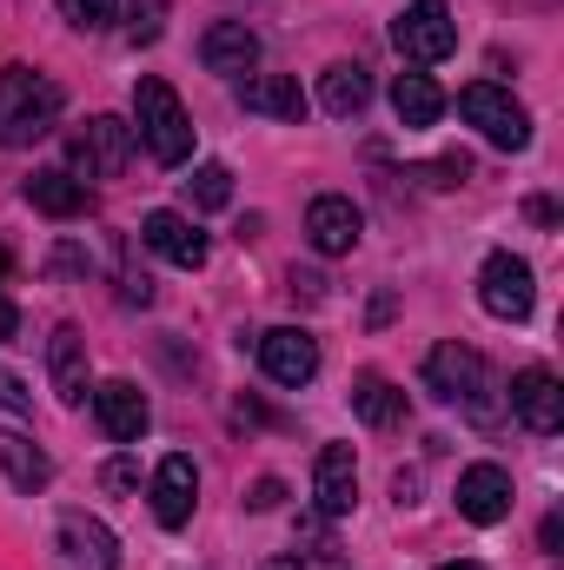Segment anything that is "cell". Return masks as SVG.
<instances>
[{"instance_id":"1","label":"cell","mask_w":564,"mask_h":570,"mask_svg":"<svg viewBox=\"0 0 564 570\" xmlns=\"http://www.w3.org/2000/svg\"><path fill=\"white\" fill-rule=\"evenodd\" d=\"M425 385H431V399L458 405V412H465V419H478V425H492V419H498L492 365H485L471 345H458V338H445V345H431V352H425Z\"/></svg>"},{"instance_id":"2","label":"cell","mask_w":564,"mask_h":570,"mask_svg":"<svg viewBox=\"0 0 564 570\" xmlns=\"http://www.w3.org/2000/svg\"><path fill=\"white\" fill-rule=\"evenodd\" d=\"M60 107H67V94H60L47 73L7 67V73H0V146L47 140V134L60 127Z\"/></svg>"},{"instance_id":"3","label":"cell","mask_w":564,"mask_h":570,"mask_svg":"<svg viewBox=\"0 0 564 570\" xmlns=\"http://www.w3.org/2000/svg\"><path fill=\"white\" fill-rule=\"evenodd\" d=\"M134 127H140V146L159 166H186L193 159V120H186L179 94L159 73H146L140 87H134Z\"/></svg>"},{"instance_id":"4","label":"cell","mask_w":564,"mask_h":570,"mask_svg":"<svg viewBox=\"0 0 564 570\" xmlns=\"http://www.w3.org/2000/svg\"><path fill=\"white\" fill-rule=\"evenodd\" d=\"M127 159H134V127L127 120H114V114H94L74 146H67V173L87 186V179H120L127 173Z\"/></svg>"},{"instance_id":"5","label":"cell","mask_w":564,"mask_h":570,"mask_svg":"<svg viewBox=\"0 0 564 570\" xmlns=\"http://www.w3.org/2000/svg\"><path fill=\"white\" fill-rule=\"evenodd\" d=\"M458 114H465L492 146H505V153H525V146H532V114H525L505 87H492V80L465 87V94H458Z\"/></svg>"},{"instance_id":"6","label":"cell","mask_w":564,"mask_h":570,"mask_svg":"<svg viewBox=\"0 0 564 570\" xmlns=\"http://www.w3.org/2000/svg\"><path fill=\"white\" fill-rule=\"evenodd\" d=\"M392 47L412 60V67H438L451 47H458V20L445 0H412L399 20H392Z\"/></svg>"},{"instance_id":"7","label":"cell","mask_w":564,"mask_h":570,"mask_svg":"<svg viewBox=\"0 0 564 570\" xmlns=\"http://www.w3.org/2000/svg\"><path fill=\"white\" fill-rule=\"evenodd\" d=\"M478 305H485L492 318H505V325H525V318H532V305H538L532 266H525L518 253H492V259H485V273H478Z\"/></svg>"},{"instance_id":"8","label":"cell","mask_w":564,"mask_h":570,"mask_svg":"<svg viewBox=\"0 0 564 570\" xmlns=\"http://www.w3.org/2000/svg\"><path fill=\"white\" fill-rule=\"evenodd\" d=\"M54 570H120V538L100 518L67 511L54 531Z\"/></svg>"},{"instance_id":"9","label":"cell","mask_w":564,"mask_h":570,"mask_svg":"<svg viewBox=\"0 0 564 570\" xmlns=\"http://www.w3.org/2000/svg\"><path fill=\"white\" fill-rule=\"evenodd\" d=\"M260 372H266L273 385H285V392L312 385V379H319V345H312V332H299V325L260 332Z\"/></svg>"},{"instance_id":"10","label":"cell","mask_w":564,"mask_h":570,"mask_svg":"<svg viewBox=\"0 0 564 570\" xmlns=\"http://www.w3.org/2000/svg\"><path fill=\"white\" fill-rule=\"evenodd\" d=\"M312 498H319V518H352V504H359V458H352V444H325L312 458Z\"/></svg>"},{"instance_id":"11","label":"cell","mask_w":564,"mask_h":570,"mask_svg":"<svg viewBox=\"0 0 564 570\" xmlns=\"http://www.w3.org/2000/svg\"><path fill=\"white\" fill-rule=\"evenodd\" d=\"M512 412H518V425L538 431V438H552L564 425V385L545 372V365H525L518 379H512Z\"/></svg>"},{"instance_id":"12","label":"cell","mask_w":564,"mask_h":570,"mask_svg":"<svg viewBox=\"0 0 564 570\" xmlns=\"http://www.w3.org/2000/svg\"><path fill=\"white\" fill-rule=\"evenodd\" d=\"M359 233H366V219H359V206H352V199L319 193V199L305 206V239H312V253L339 259V253H352V246H359Z\"/></svg>"},{"instance_id":"13","label":"cell","mask_w":564,"mask_h":570,"mask_svg":"<svg viewBox=\"0 0 564 570\" xmlns=\"http://www.w3.org/2000/svg\"><path fill=\"white\" fill-rule=\"evenodd\" d=\"M193 504H200V464H193L186 451L159 458V471H153V518H159L166 531H179V524L193 518Z\"/></svg>"},{"instance_id":"14","label":"cell","mask_w":564,"mask_h":570,"mask_svg":"<svg viewBox=\"0 0 564 570\" xmlns=\"http://www.w3.org/2000/svg\"><path fill=\"white\" fill-rule=\"evenodd\" d=\"M94 419H100V431H107L114 444H134V438H146V425H153V405H146V392L134 379H107V385L94 392Z\"/></svg>"},{"instance_id":"15","label":"cell","mask_w":564,"mask_h":570,"mask_svg":"<svg viewBox=\"0 0 564 570\" xmlns=\"http://www.w3.org/2000/svg\"><path fill=\"white\" fill-rule=\"evenodd\" d=\"M458 518H471V524L512 518V471H505V464H471V471H458Z\"/></svg>"},{"instance_id":"16","label":"cell","mask_w":564,"mask_h":570,"mask_svg":"<svg viewBox=\"0 0 564 570\" xmlns=\"http://www.w3.org/2000/svg\"><path fill=\"white\" fill-rule=\"evenodd\" d=\"M140 239L159 253V259H173L179 273H200V266H206V233H200L193 219H179V213H146Z\"/></svg>"},{"instance_id":"17","label":"cell","mask_w":564,"mask_h":570,"mask_svg":"<svg viewBox=\"0 0 564 570\" xmlns=\"http://www.w3.org/2000/svg\"><path fill=\"white\" fill-rule=\"evenodd\" d=\"M200 60H206V73H253L260 67V33L246 20H213L200 33Z\"/></svg>"},{"instance_id":"18","label":"cell","mask_w":564,"mask_h":570,"mask_svg":"<svg viewBox=\"0 0 564 570\" xmlns=\"http://www.w3.org/2000/svg\"><path fill=\"white\" fill-rule=\"evenodd\" d=\"M47 379H54L60 405L87 399V338H80V325H54V338H47Z\"/></svg>"},{"instance_id":"19","label":"cell","mask_w":564,"mask_h":570,"mask_svg":"<svg viewBox=\"0 0 564 570\" xmlns=\"http://www.w3.org/2000/svg\"><path fill=\"white\" fill-rule=\"evenodd\" d=\"M240 107L246 114H266V120H305V94L292 73H260V80H240Z\"/></svg>"},{"instance_id":"20","label":"cell","mask_w":564,"mask_h":570,"mask_svg":"<svg viewBox=\"0 0 564 570\" xmlns=\"http://www.w3.org/2000/svg\"><path fill=\"white\" fill-rule=\"evenodd\" d=\"M0 471H7V484L27 491V498L54 484V458H47L33 438H20V431H0Z\"/></svg>"},{"instance_id":"21","label":"cell","mask_w":564,"mask_h":570,"mask_svg":"<svg viewBox=\"0 0 564 570\" xmlns=\"http://www.w3.org/2000/svg\"><path fill=\"white\" fill-rule=\"evenodd\" d=\"M366 100H372V73H366V67H352V60L325 67V80H319V107H325L332 120L366 114Z\"/></svg>"},{"instance_id":"22","label":"cell","mask_w":564,"mask_h":570,"mask_svg":"<svg viewBox=\"0 0 564 570\" xmlns=\"http://www.w3.org/2000/svg\"><path fill=\"white\" fill-rule=\"evenodd\" d=\"M27 206H33V213H47V219H74V213H87V186H80L74 173L47 166V173H33V179H27Z\"/></svg>"},{"instance_id":"23","label":"cell","mask_w":564,"mask_h":570,"mask_svg":"<svg viewBox=\"0 0 564 570\" xmlns=\"http://www.w3.org/2000/svg\"><path fill=\"white\" fill-rule=\"evenodd\" d=\"M352 412H359L366 425L386 431V425L406 419V392H399L392 379H379V372H359V379H352Z\"/></svg>"},{"instance_id":"24","label":"cell","mask_w":564,"mask_h":570,"mask_svg":"<svg viewBox=\"0 0 564 570\" xmlns=\"http://www.w3.org/2000/svg\"><path fill=\"white\" fill-rule=\"evenodd\" d=\"M392 114H399V127H438V114H445V94L425 80V73H399L392 80Z\"/></svg>"},{"instance_id":"25","label":"cell","mask_w":564,"mask_h":570,"mask_svg":"<svg viewBox=\"0 0 564 570\" xmlns=\"http://www.w3.org/2000/svg\"><path fill=\"white\" fill-rule=\"evenodd\" d=\"M186 199H193L200 213H220V206H233V173H226L220 159L193 166V179H186Z\"/></svg>"},{"instance_id":"26","label":"cell","mask_w":564,"mask_h":570,"mask_svg":"<svg viewBox=\"0 0 564 570\" xmlns=\"http://www.w3.org/2000/svg\"><path fill=\"white\" fill-rule=\"evenodd\" d=\"M159 33H166V0H134L127 7V40L134 47H153Z\"/></svg>"},{"instance_id":"27","label":"cell","mask_w":564,"mask_h":570,"mask_svg":"<svg viewBox=\"0 0 564 570\" xmlns=\"http://www.w3.org/2000/svg\"><path fill=\"white\" fill-rule=\"evenodd\" d=\"M114 13H120V0H67V20H74V27H87V33L114 27Z\"/></svg>"},{"instance_id":"28","label":"cell","mask_w":564,"mask_h":570,"mask_svg":"<svg viewBox=\"0 0 564 570\" xmlns=\"http://www.w3.org/2000/svg\"><path fill=\"white\" fill-rule=\"evenodd\" d=\"M100 484H107L114 498H127V491H140V464H134V458H114V464L100 471Z\"/></svg>"},{"instance_id":"29","label":"cell","mask_w":564,"mask_h":570,"mask_svg":"<svg viewBox=\"0 0 564 570\" xmlns=\"http://www.w3.org/2000/svg\"><path fill=\"white\" fill-rule=\"evenodd\" d=\"M0 412H13V419H33V392H27L13 372H0Z\"/></svg>"},{"instance_id":"30","label":"cell","mask_w":564,"mask_h":570,"mask_svg":"<svg viewBox=\"0 0 564 570\" xmlns=\"http://www.w3.org/2000/svg\"><path fill=\"white\" fill-rule=\"evenodd\" d=\"M465 173H471V159H465V153H445L438 166H425V179H431V186H458Z\"/></svg>"},{"instance_id":"31","label":"cell","mask_w":564,"mask_h":570,"mask_svg":"<svg viewBox=\"0 0 564 570\" xmlns=\"http://www.w3.org/2000/svg\"><path fill=\"white\" fill-rule=\"evenodd\" d=\"M285 498V484L280 478H260V484H253V498H246V504H253V511H273V504H280Z\"/></svg>"},{"instance_id":"32","label":"cell","mask_w":564,"mask_h":570,"mask_svg":"<svg viewBox=\"0 0 564 570\" xmlns=\"http://www.w3.org/2000/svg\"><path fill=\"white\" fill-rule=\"evenodd\" d=\"M13 332H20V312H13V298H7V292H0V345H7V338H13Z\"/></svg>"},{"instance_id":"33","label":"cell","mask_w":564,"mask_h":570,"mask_svg":"<svg viewBox=\"0 0 564 570\" xmlns=\"http://www.w3.org/2000/svg\"><path fill=\"white\" fill-rule=\"evenodd\" d=\"M538 538H545V551H558V544H564V518H558V511L545 518V531H538Z\"/></svg>"},{"instance_id":"34","label":"cell","mask_w":564,"mask_h":570,"mask_svg":"<svg viewBox=\"0 0 564 570\" xmlns=\"http://www.w3.org/2000/svg\"><path fill=\"white\" fill-rule=\"evenodd\" d=\"M260 570H305L299 558H273V564H260Z\"/></svg>"},{"instance_id":"35","label":"cell","mask_w":564,"mask_h":570,"mask_svg":"<svg viewBox=\"0 0 564 570\" xmlns=\"http://www.w3.org/2000/svg\"><path fill=\"white\" fill-rule=\"evenodd\" d=\"M438 570H485V564H438Z\"/></svg>"},{"instance_id":"36","label":"cell","mask_w":564,"mask_h":570,"mask_svg":"<svg viewBox=\"0 0 564 570\" xmlns=\"http://www.w3.org/2000/svg\"><path fill=\"white\" fill-rule=\"evenodd\" d=\"M7 266H13V259H7V253H0V279H7Z\"/></svg>"}]
</instances>
